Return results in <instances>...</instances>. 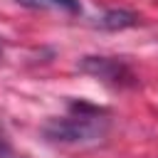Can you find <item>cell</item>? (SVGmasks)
<instances>
[{
	"label": "cell",
	"mask_w": 158,
	"mask_h": 158,
	"mask_svg": "<svg viewBox=\"0 0 158 158\" xmlns=\"http://www.w3.org/2000/svg\"><path fill=\"white\" fill-rule=\"evenodd\" d=\"M136 22H138V17L128 10H109L99 20V25L104 30H126V27H133Z\"/></svg>",
	"instance_id": "cell-3"
},
{
	"label": "cell",
	"mask_w": 158,
	"mask_h": 158,
	"mask_svg": "<svg viewBox=\"0 0 158 158\" xmlns=\"http://www.w3.org/2000/svg\"><path fill=\"white\" fill-rule=\"evenodd\" d=\"M5 151H10V143H7V136H5V131L0 126V153H5Z\"/></svg>",
	"instance_id": "cell-5"
},
{
	"label": "cell",
	"mask_w": 158,
	"mask_h": 158,
	"mask_svg": "<svg viewBox=\"0 0 158 158\" xmlns=\"http://www.w3.org/2000/svg\"><path fill=\"white\" fill-rule=\"evenodd\" d=\"M0 158H25V156H17V153H12V148H10V151L0 153Z\"/></svg>",
	"instance_id": "cell-6"
},
{
	"label": "cell",
	"mask_w": 158,
	"mask_h": 158,
	"mask_svg": "<svg viewBox=\"0 0 158 158\" xmlns=\"http://www.w3.org/2000/svg\"><path fill=\"white\" fill-rule=\"evenodd\" d=\"M22 7L30 10H64V12H79V0H15Z\"/></svg>",
	"instance_id": "cell-4"
},
{
	"label": "cell",
	"mask_w": 158,
	"mask_h": 158,
	"mask_svg": "<svg viewBox=\"0 0 158 158\" xmlns=\"http://www.w3.org/2000/svg\"><path fill=\"white\" fill-rule=\"evenodd\" d=\"M79 69L84 74H91L114 86H133L136 84V74L118 57H84L79 62Z\"/></svg>",
	"instance_id": "cell-2"
},
{
	"label": "cell",
	"mask_w": 158,
	"mask_h": 158,
	"mask_svg": "<svg viewBox=\"0 0 158 158\" xmlns=\"http://www.w3.org/2000/svg\"><path fill=\"white\" fill-rule=\"evenodd\" d=\"M109 118L106 111L84 101H74L69 114L62 118H49L42 133L54 143H91L106 136Z\"/></svg>",
	"instance_id": "cell-1"
}]
</instances>
